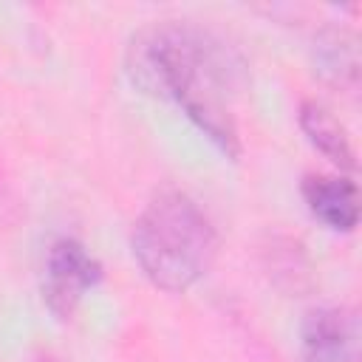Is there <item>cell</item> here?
<instances>
[{"instance_id": "cell-1", "label": "cell", "mask_w": 362, "mask_h": 362, "mask_svg": "<svg viewBox=\"0 0 362 362\" xmlns=\"http://www.w3.org/2000/svg\"><path fill=\"white\" fill-rule=\"evenodd\" d=\"M124 65L139 90L178 102L223 156H240L229 102L243 90L246 68L229 45L189 23H158L130 40Z\"/></svg>"}, {"instance_id": "cell-3", "label": "cell", "mask_w": 362, "mask_h": 362, "mask_svg": "<svg viewBox=\"0 0 362 362\" xmlns=\"http://www.w3.org/2000/svg\"><path fill=\"white\" fill-rule=\"evenodd\" d=\"M102 263L74 238H59L48 246L42 269V300L57 320H71L82 297L99 286Z\"/></svg>"}, {"instance_id": "cell-4", "label": "cell", "mask_w": 362, "mask_h": 362, "mask_svg": "<svg viewBox=\"0 0 362 362\" xmlns=\"http://www.w3.org/2000/svg\"><path fill=\"white\" fill-rule=\"evenodd\" d=\"M303 362H359V320L342 305L311 308L300 325Z\"/></svg>"}, {"instance_id": "cell-5", "label": "cell", "mask_w": 362, "mask_h": 362, "mask_svg": "<svg viewBox=\"0 0 362 362\" xmlns=\"http://www.w3.org/2000/svg\"><path fill=\"white\" fill-rule=\"evenodd\" d=\"M303 198L308 212L334 232H351L359 223V189L342 175H305Z\"/></svg>"}, {"instance_id": "cell-6", "label": "cell", "mask_w": 362, "mask_h": 362, "mask_svg": "<svg viewBox=\"0 0 362 362\" xmlns=\"http://www.w3.org/2000/svg\"><path fill=\"white\" fill-rule=\"evenodd\" d=\"M300 127L308 136V141L325 158H331L342 170H356L354 144H351L345 127L339 124V119L325 105H320V102H303V107H300Z\"/></svg>"}, {"instance_id": "cell-2", "label": "cell", "mask_w": 362, "mask_h": 362, "mask_svg": "<svg viewBox=\"0 0 362 362\" xmlns=\"http://www.w3.org/2000/svg\"><path fill=\"white\" fill-rule=\"evenodd\" d=\"M130 249L156 288L181 294L215 263L218 232L189 195L167 189L136 218Z\"/></svg>"}]
</instances>
